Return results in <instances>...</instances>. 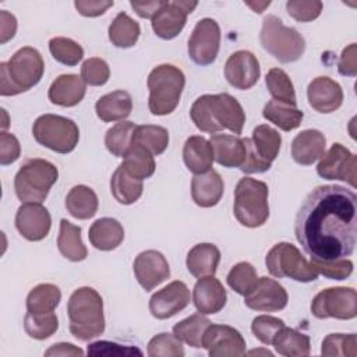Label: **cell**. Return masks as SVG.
Instances as JSON below:
<instances>
[{
	"label": "cell",
	"mask_w": 357,
	"mask_h": 357,
	"mask_svg": "<svg viewBox=\"0 0 357 357\" xmlns=\"http://www.w3.org/2000/svg\"><path fill=\"white\" fill-rule=\"evenodd\" d=\"M357 195L346 187H315L303 201L294 234L312 262L350 257L356 248Z\"/></svg>",
	"instance_id": "obj_1"
},
{
	"label": "cell",
	"mask_w": 357,
	"mask_h": 357,
	"mask_svg": "<svg viewBox=\"0 0 357 357\" xmlns=\"http://www.w3.org/2000/svg\"><path fill=\"white\" fill-rule=\"evenodd\" d=\"M190 116L195 127L202 132L216 134L229 130L238 135L245 123V113L240 102L223 92L216 95H202L197 98L190 109Z\"/></svg>",
	"instance_id": "obj_2"
},
{
	"label": "cell",
	"mask_w": 357,
	"mask_h": 357,
	"mask_svg": "<svg viewBox=\"0 0 357 357\" xmlns=\"http://www.w3.org/2000/svg\"><path fill=\"white\" fill-rule=\"evenodd\" d=\"M67 314L70 332L81 342H88L105 332L103 300L92 287L84 286L73 291L67 303Z\"/></svg>",
	"instance_id": "obj_3"
},
{
	"label": "cell",
	"mask_w": 357,
	"mask_h": 357,
	"mask_svg": "<svg viewBox=\"0 0 357 357\" xmlns=\"http://www.w3.org/2000/svg\"><path fill=\"white\" fill-rule=\"evenodd\" d=\"M45 73L42 54L25 46L18 49L7 63H0V95L14 96L39 84Z\"/></svg>",
	"instance_id": "obj_4"
},
{
	"label": "cell",
	"mask_w": 357,
	"mask_h": 357,
	"mask_svg": "<svg viewBox=\"0 0 357 357\" xmlns=\"http://www.w3.org/2000/svg\"><path fill=\"white\" fill-rule=\"evenodd\" d=\"M146 85L149 89V112L153 116H166L173 113L178 106L185 77L178 67L160 64L149 73Z\"/></svg>",
	"instance_id": "obj_5"
},
{
	"label": "cell",
	"mask_w": 357,
	"mask_h": 357,
	"mask_svg": "<svg viewBox=\"0 0 357 357\" xmlns=\"http://www.w3.org/2000/svg\"><path fill=\"white\" fill-rule=\"evenodd\" d=\"M259 42L271 56L283 64L297 61L305 50L301 33L296 28L286 26L279 17L272 14L262 20Z\"/></svg>",
	"instance_id": "obj_6"
},
{
	"label": "cell",
	"mask_w": 357,
	"mask_h": 357,
	"mask_svg": "<svg viewBox=\"0 0 357 357\" xmlns=\"http://www.w3.org/2000/svg\"><path fill=\"white\" fill-rule=\"evenodd\" d=\"M269 190L266 183L243 177L234 190L233 213L240 225L245 227H259L269 218L268 204Z\"/></svg>",
	"instance_id": "obj_7"
},
{
	"label": "cell",
	"mask_w": 357,
	"mask_h": 357,
	"mask_svg": "<svg viewBox=\"0 0 357 357\" xmlns=\"http://www.w3.org/2000/svg\"><path fill=\"white\" fill-rule=\"evenodd\" d=\"M59 178L57 167L46 159H28L14 177L15 195L22 202L42 204Z\"/></svg>",
	"instance_id": "obj_8"
},
{
	"label": "cell",
	"mask_w": 357,
	"mask_h": 357,
	"mask_svg": "<svg viewBox=\"0 0 357 357\" xmlns=\"http://www.w3.org/2000/svg\"><path fill=\"white\" fill-rule=\"evenodd\" d=\"M35 141L57 153H70L79 139L78 126L67 117L59 114H42L32 126Z\"/></svg>",
	"instance_id": "obj_9"
},
{
	"label": "cell",
	"mask_w": 357,
	"mask_h": 357,
	"mask_svg": "<svg viewBox=\"0 0 357 357\" xmlns=\"http://www.w3.org/2000/svg\"><path fill=\"white\" fill-rule=\"evenodd\" d=\"M269 273L275 278H290L296 282H314L319 273L308 262L298 248L290 243H278L266 254L265 258Z\"/></svg>",
	"instance_id": "obj_10"
},
{
	"label": "cell",
	"mask_w": 357,
	"mask_h": 357,
	"mask_svg": "<svg viewBox=\"0 0 357 357\" xmlns=\"http://www.w3.org/2000/svg\"><path fill=\"white\" fill-rule=\"evenodd\" d=\"M245 144V160L240 170L247 174L264 173L271 169L272 162L278 158L282 137L268 124L257 126L252 130L251 138H244Z\"/></svg>",
	"instance_id": "obj_11"
},
{
	"label": "cell",
	"mask_w": 357,
	"mask_h": 357,
	"mask_svg": "<svg viewBox=\"0 0 357 357\" xmlns=\"http://www.w3.org/2000/svg\"><path fill=\"white\" fill-rule=\"evenodd\" d=\"M311 312L318 319H353L357 315V294L353 287H328L311 303Z\"/></svg>",
	"instance_id": "obj_12"
},
{
	"label": "cell",
	"mask_w": 357,
	"mask_h": 357,
	"mask_svg": "<svg viewBox=\"0 0 357 357\" xmlns=\"http://www.w3.org/2000/svg\"><path fill=\"white\" fill-rule=\"evenodd\" d=\"M220 47V28L212 18H202L188 39V56L198 66L212 64Z\"/></svg>",
	"instance_id": "obj_13"
},
{
	"label": "cell",
	"mask_w": 357,
	"mask_h": 357,
	"mask_svg": "<svg viewBox=\"0 0 357 357\" xmlns=\"http://www.w3.org/2000/svg\"><path fill=\"white\" fill-rule=\"evenodd\" d=\"M317 173L322 178L342 180L356 187L357 158L346 146L336 142L321 156Z\"/></svg>",
	"instance_id": "obj_14"
},
{
	"label": "cell",
	"mask_w": 357,
	"mask_h": 357,
	"mask_svg": "<svg viewBox=\"0 0 357 357\" xmlns=\"http://www.w3.org/2000/svg\"><path fill=\"white\" fill-rule=\"evenodd\" d=\"M197 6L198 1H165V4L151 18L155 35L166 40L176 38L183 31L187 22V15L191 14Z\"/></svg>",
	"instance_id": "obj_15"
},
{
	"label": "cell",
	"mask_w": 357,
	"mask_h": 357,
	"mask_svg": "<svg viewBox=\"0 0 357 357\" xmlns=\"http://www.w3.org/2000/svg\"><path fill=\"white\" fill-rule=\"evenodd\" d=\"M202 347L211 357H241L247 353L243 335L229 325L211 324L202 336Z\"/></svg>",
	"instance_id": "obj_16"
},
{
	"label": "cell",
	"mask_w": 357,
	"mask_h": 357,
	"mask_svg": "<svg viewBox=\"0 0 357 357\" xmlns=\"http://www.w3.org/2000/svg\"><path fill=\"white\" fill-rule=\"evenodd\" d=\"M287 301L289 296L284 287L268 276L258 278L252 290L244 296V304L248 308L264 312L280 311L287 305Z\"/></svg>",
	"instance_id": "obj_17"
},
{
	"label": "cell",
	"mask_w": 357,
	"mask_h": 357,
	"mask_svg": "<svg viewBox=\"0 0 357 357\" xmlns=\"http://www.w3.org/2000/svg\"><path fill=\"white\" fill-rule=\"evenodd\" d=\"M132 269L137 282L145 291H151L170 276L167 259L156 250L139 252L134 259Z\"/></svg>",
	"instance_id": "obj_18"
},
{
	"label": "cell",
	"mask_w": 357,
	"mask_h": 357,
	"mask_svg": "<svg viewBox=\"0 0 357 357\" xmlns=\"http://www.w3.org/2000/svg\"><path fill=\"white\" fill-rule=\"evenodd\" d=\"M261 75L258 59L248 50H237L229 56L225 64V77L227 82L240 91L252 88Z\"/></svg>",
	"instance_id": "obj_19"
},
{
	"label": "cell",
	"mask_w": 357,
	"mask_h": 357,
	"mask_svg": "<svg viewBox=\"0 0 357 357\" xmlns=\"http://www.w3.org/2000/svg\"><path fill=\"white\" fill-rule=\"evenodd\" d=\"M50 226V213L39 202H24L15 213V227L29 241L43 240L49 234Z\"/></svg>",
	"instance_id": "obj_20"
},
{
	"label": "cell",
	"mask_w": 357,
	"mask_h": 357,
	"mask_svg": "<svg viewBox=\"0 0 357 357\" xmlns=\"http://www.w3.org/2000/svg\"><path fill=\"white\" fill-rule=\"evenodd\" d=\"M190 304V290L181 280H174L152 294L149 311L156 319H167Z\"/></svg>",
	"instance_id": "obj_21"
},
{
	"label": "cell",
	"mask_w": 357,
	"mask_h": 357,
	"mask_svg": "<svg viewBox=\"0 0 357 357\" xmlns=\"http://www.w3.org/2000/svg\"><path fill=\"white\" fill-rule=\"evenodd\" d=\"M307 98L314 110L332 113L343 103V89L329 77H317L308 84Z\"/></svg>",
	"instance_id": "obj_22"
},
{
	"label": "cell",
	"mask_w": 357,
	"mask_h": 357,
	"mask_svg": "<svg viewBox=\"0 0 357 357\" xmlns=\"http://www.w3.org/2000/svg\"><path fill=\"white\" fill-rule=\"evenodd\" d=\"M227 294L219 279L213 276L199 278L192 290V303L202 315L219 312L226 305Z\"/></svg>",
	"instance_id": "obj_23"
},
{
	"label": "cell",
	"mask_w": 357,
	"mask_h": 357,
	"mask_svg": "<svg viewBox=\"0 0 357 357\" xmlns=\"http://www.w3.org/2000/svg\"><path fill=\"white\" fill-rule=\"evenodd\" d=\"M86 92V84L77 74L59 75L47 91V98L53 105L73 107L78 105Z\"/></svg>",
	"instance_id": "obj_24"
},
{
	"label": "cell",
	"mask_w": 357,
	"mask_h": 357,
	"mask_svg": "<svg viewBox=\"0 0 357 357\" xmlns=\"http://www.w3.org/2000/svg\"><path fill=\"white\" fill-rule=\"evenodd\" d=\"M326 138L318 130H304L291 141V158L296 163L310 166L325 153Z\"/></svg>",
	"instance_id": "obj_25"
},
{
	"label": "cell",
	"mask_w": 357,
	"mask_h": 357,
	"mask_svg": "<svg viewBox=\"0 0 357 357\" xmlns=\"http://www.w3.org/2000/svg\"><path fill=\"white\" fill-rule=\"evenodd\" d=\"M209 144L213 151L215 160L223 167H241L245 160V144L238 135L213 134Z\"/></svg>",
	"instance_id": "obj_26"
},
{
	"label": "cell",
	"mask_w": 357,
	"mask_h": 357,
	"mask_svg": "<svg viewBox=\"0 0 357 357\" xmlns=\"http://www.w3.org/2000/svg\"><path fill=\"white\" fill-rule=\"evenodd\" d=\"M223 191V178L215 170H209L202 174H195L191 180L192 201L201 208L215 206L220 201Z\"/></svg>",
	"instance_id": "obj_27"
},
{
	"label": "cell",
	"mask_w": 357,
	"mask_h": 357,
	"mask_svg": "<svg viewBox=\"0 0 357 357\" xmlns=\"http://www.w3.org/2000/svg\"><path fill=\"white\" fill-rule=\"evenodd\" d=\"M183 160L187 169L194 174H202L212 170L215 160L209 141L201 135H191L183 146Z\"/></svg>",
	"instance_id": "obj_28"
},
{
	"label": "cell",
	"mask_w": 357,
	"mask_h": 357,
	"mask_svg": "<svg viewBox=\"0 0 357 357\" xmlns=\"http://www.w3.org/2000/svg\"><path fill=\"white\" fill-rule=\"evenodd\" d=\"M220 261V251L212 243H199L194 245L185 259L188 272L194 278L213 276L216 273L218 265Z\"/></svg>",
	"instance_id": "obj_29"
},
{
	"label": "cell",
	"mask_w": 357,
	"mask_h": 357,
	"mask_svg": "<svg viewBox=\"0 0 357 357\" xmlns=\"http://www.w3.org/2000/svg\"><path fill=\"white\" fill-rule=\"evenodd\" d=\"M88 238L96 250L112 251L123 243L124 229L114 218H100L91 225Z\"/></svg>",
	"instance_id": "obj_30"
},
{
	"label": "cell",
	"mask_w": 357,
	"mask_h": 357,
	"mask_svg": "<svg viewBox=\"0 0 357 357\" xmlns=\"http://www.w3.org/2000/svg\"><path fill=\"white\" fill-rule=\"evenodd\" d=\"M132 99L127 91L119 89L100 96L95 105L96 116L106 123L124 121L131 114Z\"/></svg>",
	"instance_id": "obj_31"
},
{
	"label": "cell",
	"mask_w": 357,
	"mask_h": 357,
	"mask_svg": "<svg viewBox=\"0 0 357 357\" xmlns=\"http://www.w3.org/2000/svg\"><path fill=\"white\" fill-rule=\"evenodd\" d=\"M57 248L64 258L73 262L84 261L88 257V250L81 237V227L67 219L60 220Z\"/></svg>",
	"instance_id": "obj_32"
},
{
	"label": "cell",
	"mask_w": 357,
	"mask_h": 357,
	"mask_svg": "<svg viewBox=\"0 0 357 357\" xmlns=\"http://www.w3.org/2000/svg\"><path fill=\"white\" fill-rule=\"evenodd\" d=\"M99 206L95 191L84 184L74 185L66 197V208L71 216L79 220L95 216Z\"/></svg>",
	"instance_id": "obj_33"
},
{
	"label": "cell",
	"mask_w": 357,
	"mask_h": 357,
	"mask_svg": "<svg viewBox=\"0 0 357 357\" xmlns=\"http://www.w3.org/2000/svg\"><path fill=\"white\" fill-rule=\"evenodd\" d=\"M144 184L141 180L132 177L124 167L120 165L110 178V192L119 204L131 205L139 199L142 195Z\"/></svg>",
	"instance_id": "obj_34"
},
{
	"label": "cell",
	"mask_w": 357,
	"mask_h": 357,
	"mask_svg": "<svg viewBox=\"0 0 357 357\" xmlns=\"http://www.w3.org/2000/svg\"><path fill=\"white\" fill-rule=\"evenodd\" d=\"M276 353L286 357H305L311 351L310 337L293 328L286 325L276 333L272 342Z\"/></svg>",
	"instance_id": "obj_35"
},
{
	"label": "cell",
	"mask_w": 357,
	"mask_h": 357,
	"mask_svg": "<svg viewBox=\"0 0 357 357\" xmlns=\"http://www.w3.org/2000/svg\"><path fill=\"white\" fill-rule=\"evenodd\" d=\"M109 40L120 49L132 47L141 33L139 24L126 13H119L109 25Z\"/></svg>",
	"instance_id": "obj_36"
},
{
	"label": "cell",
	"mask_w": 357,
	"mask_h": 357,
	"mask_svg": "<svg viewBox=\"0 0 357 357\" xmlns=\"http://www.w3.org/2000/svg\"><path fill=\"white\" fill-rule=\"evenodd\" d=\"M262 116L280 130L291 131L301 124L304 113L296 106H290L278 100H269L264 106Z\"/></svg>",
	"instance_id": "obj_37"
},
{
	"label": "cell",
	"mask_w": 357,
	"mask_h": 357,
	"mask_svg": "<svg viewBox=\"0 0 357 357\" xmlns=\"http://www.w3.org/2000/svg\"><path fill=\"white\" fill-rule=\"evenodd\" d=\"M131 145H139L149 151L153 156H158L163 153L169 145V132L160 126H137L132 134Z\"/></svg>",
	"instance_id": "obj_38"
},
{
	"label": "cell",
	"mask_w": 357,
	"mask_h": 357,
	"mask_svg": "<svg viewBox=\"0 0 357 357\" xmlns=\"http://www.w3.org/2000/svg\"><path fill=\"white\" fill-rule=\"evenodd\" d=\"M61 291L56 284L40 283L26 296V310L29 312H53L60 304Z\"/></svg>",
	"instance_id": "obj_39"
},
{
	"label": "cell",
	"mask_w": 357,
	"mask_h": 357,
	"mask_svg": "<svg viewBox=\"0 0 357 357\" xmlns=\"http://www.w3.org/2000/svg\"><path fill=\"white\" fill-rule=\"evenodd\" d=\"M212 322L202 314H192L173 326V335L194 349L202 347V336Z\"/></svg>",
	"instance_id": "obj_40"
},
{
	"label": "cell",
	"mask_w": 357,
	"mask_h": 357,
	"mask_svg": "<svg viewBox=\"0 0 357 357\" xmlns=\"http://www.w3.org/2000/svg\"><path fill=\"white\" fill-rule=\"evenodd\" d=\"M121 165L132 177L141 181L149 178L156 169L153 155L139 145L130 146Z\"/></svg>",
	"instance_id": "obj_41"
},
{
	"label": "cell",
	"mask_w": 357,
	"mask_h": 357,
	"mask_svg": "<svg viewBox=\"0 0 357 357\" xmlns=\"http://www.w3.org/2000/svg\"><path fill=\"white\" fill-rule=\"evenodd\" d=\"M265 84L273 100L297 107V98L293 82L282 68H271L265 77Z\"/></svg>",
	"instance_id": "obj_42"
},
{
	"label": "cell",
	"mask_w": 357,
	"mask_h": 357,
	"mask_svg": "<svg viewBox=\"0 0 357 357\" xmlns=\"http://www.w3.org/2000/svg\"><path fill=\"white\" fill-rule=\"evenodd\" d=\"M135 127L137 124L132 121H120L110 127L105 135V145L107 151L116 158H124L131 146Z\"/></svg>",
	"instance_id": "obj_43"
},
{
	"label": "cell",
	"mask_w": 357,
	"mask_h": 357,
	"mask_svg": "<svg viewBox=\"0 0 357 357\" xmlns=\"http://www.w3.org/2000/svg\"><path fill=\"white\" fill-rule=\"evenodd\" d=\"M26 335L36 340H45L59 329V319L54 312H26L24 317Z\"/></svg>",
	"instance_id": "obj_44"
},
{
	"label": "cell",
	"mask_w": 357,
	"mask_h": 357,
	"mask_svg": "<svg viewBox=\"0 0 357 357\" xmlns=\"http://www.w3.org/2000/svg\"><path fill=\"white\" fill-rule=\"evenodd\" d=\"M49 50L53 59L64 66H77L84 57V49L81 45L70 38L56 36L49 40Z\"/></svg>",
	"instance_id": "obj_45"
},
{
	"label": "cell",
	"mask_w": 357,
	"mask_h": 357,
	"mask_svg": "<svg viewBox=\"0 0 357 357\" xmlns=\"http://www.w3.org/2000/svg\"><path fill=\"white\" fill-rule=\"evenodd\" d=\"M322 356H346L356 357L357 354V336L356 333H329L321 344Z\"/></svg>",
	"instance_id": "obj_46"
},
{
	"label": "cell",
	"mask_w": 357,
	"mask_h": 357,
	"mask_svg": "<svg viewBox=\"0 0 357 357\" xmlns=\"http://www.w3.org/2000/svg\"><path fill=\"white\" fill-rule=\"evenodd\" d=\"M226 280L237 294L245 296L258 282V275L250 262H238L230 269Z\"/></svg>",
	"instance_id": "obj_47"
},
{
	"label": "cell",
	"mask_w": 357,
	"mask_h": 357,
	"mask_svg": "<svg viewBox=\"0 0 357 357\" xmlns=\"http://www.w3.org/2000/svg\"><path fill=\"white\" fill-rule=\"evenodd\" d=\"M146 353L149 357H183L184 347L173 333L163 332L149 340Z\"/></svg>",
	"instance_id": "obj_48"
},
{
	"label": "cell",
	"mask_w": 357,
	"mask_h": 357,
	"mask_svg": "<svg viewBox=\"0 0 357 357\" xmlns=\"http://www.w3.org/2000/svg\"><path fill=\"white\" fill-rule=\"evenodd\" d=\"M110 68L103 59L91 57L81 66V78L86 85L100 86L109 81Z\"/></svg>",
	"instance_id": "obj_49"
},
{
	"label": "cell",
	"mask_w": 357,
	"mask_h": 357,
	"mask_svg": "<svg viewBox=\"0 0 357 357\" xmlns=\"http://www.w3.org/2000/svg\"><path fill=\"white\" fill-rule=\"evenodd\" d=\"M284 326L283 319L272 315H258L252 319L251 331L254 336L264 344H272L276 333Z\"/></svg>",
	"instance_id": "obj_50"
},
{
	"label": "cell",
	"mask_w": 357,
	"mask_h": 357,
	"mask_svg": "<svg viewBox=\"0 0 357 357\" xmlns=\"http://www.w3.org/2000/svg\"><path fill=\"white\" fill-rule=\"evenodd\" d=\"M322 1L319 0H289L286 3L287 14L298 22H310L317 20L322 11Z\"/></svg>",
	"instance_id": "obj_51"
},
{
	"label": "cell",
	"mask_w": 357,
	"mask_h": 357,
	"mask_svg": "<svg viewBox=\"0 0 357 357\" xmlns=\"http://www.w3.org/2000/svg\"><path fill=\"white\" fill-rule=\"evenodd\" d=\"M312 266L317 269L319 275L333 280H343L347 279L353 273V262L350 259H336L329 262H312Z\"/></svg>",
	"instance_id": "obj_52"
},
{
	"label": "cell",
	"mask_w": 357,
	"mask_h": 357,
	"mask_svg": "<svg viewBox=\"0 0 357 357\" xmlns=\"http://www.w3.org/2000/svg\"><path fill=\"white\" fill-rule=\"evenodd\" d=\"M88 354L91 356H142V351L132 346H121L114 342L99 340L88 346Z\"/></svg>",
	"instance_id": "obj_53"
},
{
	"label": "cell",
	"mask_w": 357,
	"mask_h": 357,
	"mask_svg": "<svg viewBox=\"0 0 357 357\" xmlns=\"http://www.w3.org/2000/svg\"><path fill=\"white\" fill-rule=\"evenodd\" d=\"M21 155V146L17 137L11 132L1 131L0 134V165L7 166L14 163Z\"/></svg>",
	"instance_id": "obj_54"
},
{
	"label": "cell",
	"mask_w": 357,
	"mask_h": 357,
	"mask_svg": "<svg viewBox=\"0 0 357 357\" xmlns=\"http://www.w3.org/2000/svg\"><path fill=\"white\" fill-rule=\"evenodd\" d=\"M337 71L344 77H356L357 75V46L356 43H350L347 47L342 50Z\"/></svg>",
	"instance_id": "obj_55"
},
{
	"label": "cell",
	"mask_w": 357,
	"mask_h": 357,
	"mask_svg": "<svg viewBox=\"0 0 357 357\" xmlns=\"http://www.w3.org/2000/svg\"><path fill=\"white\" fill-rule=\"evenodd\" d=\"M74 7L84 17H99L105 14L110 7H113V1L103 0H77L74 1Z\"/></svg>",
	"instance_id": "obj_56"
},
{
	"label": "cell",
	"mask_w": 357,
	"mask_h": 357,
	"mask_svg": "<svg viewBox=\"0 0 357 357\" xmlns=\"http://www.w3.org/2000/svg\"><path fill=\"white\" fill-rule=\"evenodd\" d=\"M17 32V20L6 10L0 11V43L4 45L14 38Z\"/></svg>",
	"instance_id": "obj_57"
},
{
	"label": "cell",
	"mask_w": 357,
	"mask_h": 357,
	"mask_svg": "<svg viewBox=\"0 0 357 357\" xmlns=\"http://www.w3.org/2000/svg\"><path fill=\"white\" fill-rule=\"evenodd\" d=\"M165 4V0H156V1H130V6L132 10L139 15L141 18H152L156 11Z\"/></svg>",
	"instance_id": "obj_58"
},
{
	"label": "cell",
	"mask_w": 357,
	"mask_h": 357,
	"mask_svg": "<svg viewBox=\"0 0 357 357\" xmlns=\"http://www.w3.org/2000/svg\"><path fill=\"white\" fill-rule=\"evenodd\" d=\"M45 356H84V351L73 343H56L45 351Z\"/></svg>",
	"instance_id": "obj_59"
},
{
	"label": "cell",
	"mask_w": 357,
	"mask_h": 357,
	"mask_svg": "<svg viewBox=\"0 0 357 357\" xmlns=\"http://www.w3.org/2000/svg\"><path fill=\"white\" fill-rule=\"evenodd\" d=\"M248 7H251L255 13H258V14H261L262 11H264V8L265 7H268L269 4H271V1H264V3H245Z\"/></svg>",
	"instance_id": "obj_60"
},
{
	"label": "cell",
	"mask_w": 357,
	"mask_h": 357,
	"mask_svg": "<svg viewBox=\"0 0 357 357\" xmlns=\"http://www.w3.org/2000/svg\"><path fill=\"white\" fill-rule=\"evenodd\" d=\"M254 353H264V354H268V356H272V353L269 351V350H252V351H250L248 354H254Z\"/></svg>",
	"instance_id": "obj_61"
}]
</instances>
